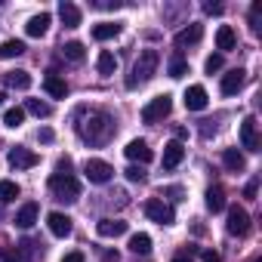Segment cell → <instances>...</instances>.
I'll use <instances>...</instances> for the list:
<instances>
[{
	"instance_id": "cell-1",
	"label": "cell",
	"mask_w": 262,
	"mask_h": 262,
	"mask_svg": "<svg viewBox=\"0 0 262 262\" xmlns=\"http://www.w3.org/2000/svg\"><path fill=\"white\" fill-rule=\"evenodd\" d=\"M77 133L86 145H105L114 136V117L108 111H93L83 123H77Z\"/></svg>"
},
{
	"instance_id": "cell-2",
	"label": "cell",
	"mask_w": 262,
	"mask_h": 262,
	"mask_svg": "<svg viewBox=\"0 0 262 262\" xmlns=\"http://www.w3.org/2000/svg\"><path fill=\"white\" fill-rule=\"evenodd\" d=\"M158 65H161V53L158 50H142L139 59L133 62V71H129V77H126V90H136V86L148 83L155 77Z\"/></svg>"
},
{
	"instance_id": "cell-3",
	"label": "cell",
	"mask_w": 262,
	"mask_h": 262,
	"mask_svg": "<svg viewBox=\"0 0 262 262\" xmlns=\"http://www.w3.org/2000/svg\"><path fill=\"white\" fill-rule=\"evenodd\" d=\"M50 191L56 194V201H65V204H74L80 198V182L74 176H62V173H53L50 176Z\"/></svg>"
},
{
	"instance_id": "cell-4",
	"label": "cell",
	"mask_w": 262,
	"mask_h": 262,
	"mask_svg": "<svg viewBox=\"0 0 262 262\" xmlns=\"http://www.w3.org/2000/svg\"><path fill=\"white\" fill-rule=\"evenodd\" d=\"M145 216L158 225H173L176 222V210L164 201V198H148L145 201Z\"/></svg>"
},
{
	"instance_id": "cell-5",
	"label": "cell",
	"mask_w": 262,
	"mask_h": 262,
	"mask_svg": "<svg viewBox=\"0 0 262 262\" xmlns=\"http://www.w3.org/2000/svg\"><path fill=\"white\" fill-rule=\"evenodd\" d=\"M170 111H173V96L164 93V96H155V99L142 108V120H145V123H161Z\"/></svg>"
},
{
	"instance_id": "cell-6",
	"label": "cell",
	"mask_w": 262,
	"mask_h": 262,
	"mask_svg": "<svg viewBox=\"0 0 262 262\" xmlns=\"http://www.w3.org/2000/svg\"><path fill=\"white\" fill-rule=\"evenodd\" d=\"M83 176H86L93 185H105V182H111L114 170H111V164H105V161H99V158H90V161L83 164Z\"/></svg>"
},
{
	"instance_id": "cell-7",
	"label": "cell",
	"mask_w": 262,
	"mask_h": 262,
	"mask_svg": "<svg viewBox=\"0 0 262 262\" xmlns=\"http://www.w3.org/2000/svg\"><path fill=\"white\" fill-rule=\"evenodd\" d=\"M241 145L247 148V151H262V142H259V123H256V117L250 114V117H244V123H241Z\"/></svg>"
},
{
	"instance_id": "cell-8",
	"label": "cell",
	"mask_w": 262,
	"mask_h": 262,
	"mask_svg": "<svg viewBox=\"0 0 262 262\" xmlns=\"http://www.w3.org/2000/svg\"><path fill=\"white\" fill-rule=\"evenodd\" d=\"M225 228H228V234H234V237L250 234V213H247L244 207H231V210H228V222H225Z\"/></svg>"
},
{
	"instance_id": "cell-9",
	"label": "cell",
	"mask_w": 262,
	"mask_h": 262,
	"mask_svg": "<svg viewBox=\"0 0 262 262\" xmlns=\"http://www.w3.org/2000/svg\"><path fill=\"white\" fill-rule=\"evenodd\" d=\"M37 164H40V158H37L31 148H22V145L10 148V167H13V170H31V167H37Z\"/></svg>"
},
{
	"instance_id": "cell-10",
	"label": "cell",
	"mask_w": 262,
	"mask_h": 262,
	"mask_svg": "<svg viewBox=\"0 0 262 262\" xmlns=\"http://www.w3.org/2000/svg\"><path fill=\"white\" fill-rule=\"evenodd\" d=\"M123 155H126L129 161H133V164H139V167H145V164L155 158V151L148 148V142H145V139H133V142H129V145L123 148Z\"/></svg>"
},
{
	"instance_id": "cell-11",
	"label": "cell",
	"mask_w": 262,
	"mask_h": 262,
	"mask_svg": "<svg viewBox=\"0 0 262 262\" xmlns=\"http://www.w3.org/2000/svg\"><path fill=\"white\" fill-rule=\"evenodd\" d=\"M244 83H247V71L244 68H231L228 74H222L219 90H222V96H234V93L244 90Z\"/></svg>"
},
{
	"instance_id": "cell-12",
	"label": "cell",
	"mask_w": 262,
	"mask_h": 262,
	"mask_svg": "<svg viewBox=\"0 0 262 262\" xmlns=\"http://www.w3.org/2000/svg\"><path fill=\"white\" fill-rule=\"evenodd\" d=\"M182 102H185V108H188V111H204V108H207V102H210V96H207V90H204V86H188Z\"/></svg>"
},
{
	"instance_id": "cell-13",
	"label": "cell",
	"mask_w": 262,
	"mask_h": 262,
	"mask_svg": "<svg viewBox=\"0 0 262 262\" xmlns=\"http://www.w3.org/2000/svg\"><path fill=\"white\" fill-rule=\"evenodd\" d=\"M182 158H185L182 142H167V145H164V158H161V164H164V170H176V167L182 164Z\"/></svg>"
},
{
	"instance_id": "cell-14",
	"label": "cell",
	"mask_w": 262,
	"mask_h": 262,
	"mask_svg": "<svg viewBox=\"0 0 262 262\" xmlns=\"http://www.w3.org/2000/svg\"><path fill=\"white\" fill-rule=\"evenodd\" d=\"M43 90H47L50 99H65V96H68V83H65L56 71H50V74L43 77Z\"/></svg>"
},
{
	"instance_id": "cell-15",
	"label": "cell",
	"mask_w": 262,
	"mask_h": 262,
	"mask_svg": "<svg viewBox=\"0 0 262 262\" xmlns=\"http://www.w3.org/2000/svg\"><path fill=\"white\" fill-rule=\"evenodd\" d=\"M47 225H50V231L56 234V237H68L71 234V216H65V213H50L47 216Z\"/></svg>"
},
{
	"instance_id": "cell-16",
	"label": "cell",
	"mask_w": 262,
	"mask_h": 262,
	"mask_svg": "<svg viewBox=\"0 0 262 262\" xmlns=\"http://www.w3.org/2000/svg\"><path fill=\"white\" fill-rule=\"evenodd\" d=\"M126 222L123 219H99V225H96V231H99V237H120V234H126Z\"/></svg>"
},
{
	"instance_id": "cell-17",
	"label": "cell",
	"mask_w": 262,
	"mask_h": 262,
	"mask_svg": "<svg viewBox=\"0 0 262 262\" xmlns=\"http://www.w3.org/2000/svg\"><path fill=\"white\" fill-rule=\"evenodd\" d=\"M237 47V34H234V28L231 25H219V31H216V50H222V53H231ZM219 53V56H222Z\"/></svg>"
},
{
	"instance_id": "cell-18",
	"label": "cell",
	"mask_w": 262,
	"mask_h": 262,
	"mask_svg": "<svg viewBox=\"0 0 262 262\" xmlns=\"http://www.w3.org/2000/svg\"><path fill=\"white\" fill-rule=\"evenodd\" d=\"M222 164H225L228 173H244V170H247V158H244L237 148H225V151H222Z\"/></svg>"
},
{
	"instance_id": "cell-19",
	"label": "cell",
	"mask_w": 262,
	"mask_h": 262,
	"mask_svg": "<svg viewBox=\"0 0 262 262\" xmlns=\"http://www.w3.org/2000/svg\"><path fill=\"white\" fill-rule=\"evenodd\" d=\"M37 216H40V207H37L34 201H28L25 207H19V213H16V225H19V228H31V225L37 222Z\"/></svg>"
},
{
	"instance_id": "cell-20",
	"label": "cell",
	"mask_w": 262,
	"mask_h": 262,
	"mask_svg": "<svg viewBox=\"0 0 262 262\" xmlns=\"http://www.w3.org/2000/svg\"><path fill=\"white\" fill-rule=\"evenodd\" d=\"M50 31V13H40V16H31L28 25H25V34L28 37H43Z\"/></svg>"
},
{
	"instance_id": "cell-21",
	"label": "cell",
	"mask_w": 262,
	"mask_h": 262,
	"mask_svg": "<svg viewBox=\"0 0 262 262\" xmlns=\"http://www.w3.org/2000/svg\"><path fill=\"white\" fill-rule=\"evenodd\" d=\"M59 19L65 22V28H77L80 25V10L71 4V0H62L59 4Z\"/></svg>"
},
{
	"instance_id": "cell-22",
	"label": "cell",
	"mask_w": 262,
	"mask_h": 262,
	"mask_svg": "<svg viewBox=\"0 0 262 262\" xmlns=\"http://www.w3.org/2000/svg\"><path fill=\"white\" fill-rule=\"evenodd\" d=\"M204 37V25H188L176 34V47H191V43H201Z\"/></svg>"
},
{
	"instance_id": "cell-23",
	"label": "cell",
	"mask_w": 262,
	"mask_h": 262,
	"mask_svg": "<svg viewBox=\"0 0 262 262\" xmlns=\"http://www.w3.org/2000/svg\"><path fill=\"white\" fill-rule=\"evenodd\" d=\"M96 68H99L102 77H111V74L117 71V59H114V53H111V50H102L99 59H96Z\"/></svg>"
},
{
	"instance_id": "cell-24",
	"label": "cell",
	"mask_w": 262,
	"mask_h": 262,
	"mask_svg": "<svg viewBox=\"0 0 262 262\" xmlns=\"http://www.w3.org/2000/svg\"><path fill=\"white\" fill-rule=\"evenodd\" d=\"M4 83L10 90H28L31 86V74L28 71H10V74H4Z\"/></svg>"
},
{
	"instance_id": "cell-25",
	"label": "cell",
	"mask_w": 262,
	"mask_h": 262,
	"mask_svg": "<svg viewBox=\"0 0 262 262\" xmlns=\"http://www.w3.org/2000/svg\"><path fill=\"white\" fill-rule=\"evenodd\" d=\"M62 56H65L68 62H83V59H86V47H83L80 40H68V43L62 47Z\"/></svg>"
},
{
	"instance_id": "cell-26",
	"label": "cell",
	"mask_w": 262,
	"mask_h": 262,
	"mask_svg": "<svg viewBox=\"0 0 262 262\" xmlns=\"http://www.w3.org/2000/svg\"><path fill=\"white\" fill-rule=\"evenodd\" d=\"M207 210H210V213H219V210H225V191H222L219 185L207 188Z\"/></svg>"
},
{
	"instance_id": "cell-27",
	"label": "cell",
	"mask_w": 262,
	"mask_h": 262,
	"mask_svg": "<svg viewBox=\"0 0 262 262\" xmlns=\"http://www.w3.org/2000/svg\"><path fill=\"white\" fill-rule=\"evenodd\" d=\"M120 34V25L117 22H99L96 28H93V37L96 40H111V37H117Z\"/></svg>"
},
{
	"instance_id": "cell-28",
	"label": "cell",
	"mask_w": 262,
	"mask_h": 262,
	"mask_svg": "<svg viewBox=\"0 0 262 262\" xmlns=\"http://www.w3.org/2000/svg\"><path fill=\"white\" fill-rule=\"evenodd\" d=\"M129 250H133L136 256H145V253H151V237H148L145 231L133 234V237H129Z\"/></svg>"
},
{
	"instance_id": "cell-29",
	"label": "cell",
	"mask_w": 262,
	"mask_h": 262,
	"mask_svg": "<svg viewBox=\"0 0 262 262\" xmlns=\"http://www.w3.org/2000/svg\"><path fill=\"white\" fill-rule=\"evenodd\" d=\"M25 53V43L22 40H4L0 43V59H16Z\"/></svg>"
},
{
	"instance_id": "cell-30",
	"label": "cell",
	"mask_w": 262,
	"mask_h": 262,
	"mask_svg": "<svg viewBox=\"0 0 262 262\" xmlns=\"http://www.w3.org/2000/svg\"><path fill=\"white\" fill-rule=\"evenodd\" d=\"M16 198H19V185L13 179H4L0 182V204H13Z\"/></svg>"
},
{
	"instance_id": "cell-31",
	"label": "cell",
	"mask_w": 262,
	"mask_h": 262,
	"mask_svg": "<svg viewBox=\"0 0 262 262\" xmlns=\"http://www.w3.org/2000/svg\"><path fill=\"white\" fill-rule=\"evenodd\" d=\"M25 111H31L34 117H50L53 114V105L50 102H40V99H28L25 102Z\"/></svg>"
},
{
	"instance_id": "cell-32",
	"label": "cell",
	"mask_w": 262,
	"mask_h": 262,
	"mask_svg": "<svg viewBox=\"0 0 262 262\" xmlns=\"http://www.w3.org/2000/svg\"><path fill=\"white\" fill-rule=\"evenodd\" d=\"M22 120H25V108H19V105H16V108H7V111H4V123H7L10 129H19V126H22Z\"/></svg>"
},
{
	"instance_id": "cell-33",
	"label": "cell",
	"mask_w": 262,
	"mask_h": 262,
	"mask_svg": "<svg viewBox=\"0 0 262 262\" xmlns=\"http://www.w3.org/2000/svg\"><path fill=\"white\" fill-rule=\"evenodd\" d=\"M167 71H170V77H176V80H179V77H185V74H188V62H185L182 56H173V59H170V65H167Z\"/></svg>"
},
{
	"instance_id": "cell-34",
	"label": "cell",
	"mask_w": 262,
	"mask_h": 262,
	"mask_svg": "<svg viewBox=\"0 0 262 262\" xmlns=\"http://www.w3.org/2000/svg\"><path fill=\"white\" fill-rule=\"evenodd\" d=\"M43 244H37V241H22L19 244V256H28V259H37V256H43V250H40Z\"/></svg>"
},
{
	"instance_id": "cell-35",
	"label": "cell",
	"mask_w": 262,
	"mask_h": 262,
	"mask_svg": "<svg viewBox=\"0 0 262 262\" xmlns=\"http://www.w3.org/2000/svg\"><path fill=\"white\" fill-rule=\"evenodd\" d=\"M250 28H253V34L262 31V4H259V0L250 7Z\"/></svg>"
},
{
	"instance_id": "cell-36",
	"label": "cell",
	"mask_w": 262,
	"mask_h": 262,
	"mask_svg": "<svg viewBox=\"0 0 262 262\" xmlns=\"http://www.w3.org/2000/svg\"><path fill=\"white\" fill-rule=\"evenodd\" d=\"M123 173H126V179H129V182H145V170H142L139 164H133V167H126Z\"/></svg>"
},
{
	"instance_id": "cell-37",
	"label": "cell",
	"mask_w": 262,
	"mask_h": 262,
	"mask_svg": "<svg viewBox=\"0 0 262 262\" xmlns=\"http://www.w3.org/2000/svg\"><path fill=\"white\" fill-rule=\"evenodd\" d=\"M222 65H225V59L216 53V56H210L207 62H204V68H207V74H213V71H222Z\"/></svg>"
},
{
	"instance_id": "cell-38",
	"label": "cell",
	"mask_w": 262,
	"mask_h": 262,
	"mask_svg": "<svg viewBox=\"0 0 262 262\" xmlns=\"http://www.w3.org/2000/svg\"><path fill=\"white\" fill-rule=\"evenodd\" d=\"M0 259H4V262H19L22 256H19V247L13 250V247H0Z\"/></svg>"
},
{
	"instance_id": "cell-39",
	"label": "cell",
	"mask_w": 262,
	"mask_h": 262,
	"mask_svg": "<svg viewBox=\"0 0 262 262\" xmlns=\"http://www.w3.org/2000/svg\"><path fill=\"white\" fill-rule=\"evenodd\" d=\"M56 173H62V176H71V158H59V164H56Z\"/></svg>"
},
{
	"instance_id": "cell-40",
	"label": "cell",
	"mask_w": 262,
	"mask_h": 262,
	"mask_svg": "<svg viewBox=\"0 0 262 262\" xmlns=\"http://www.w3.org/2000/svg\"><path fill=\"white\" fill-rule=\"evenodd\" d=\"M93 7H96V10H117L120 4H117V0H96Z\"/></svg>"
},
{
	"instance_id": "cell-41",
	"label": "cell",
	"mask_w": 262,
	"mask_h": 262,
	"mask_svg": "<svg viewBox=\"0 0 262 262\" xmlns=\"http://www.w3.org/2000/svg\"><path fill=\"white\" fill-rule=\"evenodd\" d=\"M201 259H204V262H222V256H219L216 250H201Z\"/></svg>"
},
{
	"instance_id": "cell-42",
	"label": "cell",
	"mask_w": 262,
	"mask_h": 262,
	"mask_svg": "<svg viewBox=\"0 0 262 262\" xmlns=\"http://www.w3.org/2000/svg\"><path fill=\"white\" fill-rule=\"evenodd\" d=\"M204 13L207 16H222V4H204Z\"/></svg>"
},
{
	"instance_id": "cell-43",
	"label": "cell",
	"mask_w": 262,
	"mask_h": 262,
	"mask_svg": "<svg viewBox=\"0 0 262 262\" xmlns=\"http://www.w3.org/2000/svg\"><path fill=\"white\" fill-rule=\"evenodd\" d=\"M62 262H83V253H80V250H71V253L62 256Z\"/></svg>"
},
{
	"instance_id": "cell-44",
	"label": "cell",
	"mask_w": 262,
	"mask_h": 262,
	"mask_svg": "<svg viewBox=\"0 0 262 262\" xmlns=\"http://www.w3.org/2000/svg\"><path fill=\"white\" fill-rule=\"evenodd\" d=\"M102 262H120V256H117L114 250H105V253H102Z\"/></svg>"
},
{
	"instance_id": "cell-45",
	"label": "cell",
	"mask_w": 262,
	"mask_h": 262,
	"mask_svg": "<svg viewBox=\"0 0 262 262\" xmlns=\"http://www.w3.org/2000/svg\"><path fill=\"white\" fill-rule=\"evenodd\" d=\"M37 139H40V142H53V129H40Z\"/></svg>"
},
{
	"instance_id": "cell-46",
	"label": "cell",
	"mask_w": 262,
	"mask_h": 262,
	"mask_svg": "<svg viewBox=\"0 0 262 262\" xmlns=\"http://www.w3.org/2000/svg\"><path fill=\"white\" fill-rule=\"evenodd\" d=\"M244 194H247V198H256V179H253V182H247V188H244Z\"/></svg>"
},
{
	"instance_id": "cell-47",
	"label": "cell",
	"mask_w": 262,
	"mask_h": 262,
	"mask_svg": "<svg viewBox=\"0 0 262 262\" xmlns=\"http://www.w3.org/2000/svg\"><path fill=\"white\" fill-rule=\"evenodd\" d=\"M173 262H191V259H188V256H176Z\"/></svg>"
},
{
	"instance_id": "cell-48",
	"label": "cell",
	"mask_w": 262,
	"mask_h": 262,
	"mask_svg": "<svg viewBox=\"0 0 262 262\" xmlns=\"http://www.w3.org/2000/svg\"><path fill=\"white\" fill-rule=\"evenodd\" d=\"M4 102H7V93H0V108H4Z\"/></svg>"
},
{
	"instance_id": "cell-49",
	"label": "cell",
	"mask_w": 262,
	"mask_h": 262,
	"mask_svg": "<svg viewBox=\"0 0 262 262\" xmlns=\"http://www.w3.org/2000/svg\"><path fill=\"white\" fill-rule=\"evenodd\" d=\"M256 262H259V259H256Z\"/></svg>"
}]
</instances>
